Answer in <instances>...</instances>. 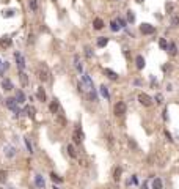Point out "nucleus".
I'll return each instance as SVG.
<instances>
[{"mask_svg":"<svg viewBox=\"0 0 179 189\" xmlns=\"http://www.w3.org/2000/svg\"><path fill=\"white\" fill-rule=\"evenodd\" d=\"M135 2H137V3H142V2H143V0H135Z\"/></svg>","mask_w":179,"mask_h":189,"instance_id":"obj_40","label":"nucleus"},{"mask_svg":"<svg viewBox=\"0 0 179 189\" xmlns=\"http://www.w3.org/2000/svg\"><path fill=\"white\" fill-rule=\"evenodd\" d=\"M93 27H94L96 30H101V28H104V20H102L101 17H96V19L93 20Z\"/></svg>","mask_w":179,"mask_h":189,"instance_id":"obj_14","label":"nucleus"},{"mask_svg":"<svg viewBox=\"0 0 179 189\" xmlns=\"http://www.w3.org/2000/svg\"><path fill=\"white\" fill-rule=\"evenodd\" d=\"M14 58H16V65H17V69L19 71H24L25 69V58L20 52H14Z\"/></svg>","mask_w":179,"mask_h":189,"instance_id":"obj_4","label":"nucleus"},{"mask_svg":"<svg viewBox=\"0 0 179 189\" xmlns=\"http://www.w3.org/2000/svg\"><path fill=\"white\" fill-rule=\"evenodd\" d=\"M36 96H38V99H39V101H46V91H44L43 87H38Z\"/></svg>","mask_w":179,"mask_h":189,"instance_id":"obj_17","label":"nucleus"},{"mask_svg":"<svg viewBox=\"0 0 179 189\" xmlns=\"http://www.w3.org/2000/svg\"><path fill=\"white\" fill-rule=\"evenodd\" d=\"M110 28H111V32H118L121 27L118 25V22H116V20H111V22H110Z\"/></svg>","mask_w":179,"mask_h":189,"instance_id":"obj_30","label":"nucleus"},{"mask_svg":"<svg viewBox=\"0 0 179 189\" xmlns=\"http://www.w3.org/2000/svg\"><path fill=\"white\" fill-rule=\"evenodd\" d=\"M0 65H2V60H0Z\"/></svg>","mask_w":179,"mask_h":189,"instance_id":"obj_42","label":"nucleus"},{"mask_svg":"<svg viewBox=\"0 0 179 189\" xmlns=\"http://www.w3.org/2000/svg\"><path fill=\"white\" fill-rule=\"evenodd\" d=\"M104 73H105V76H107L108 79H111V81H118V74H116L115 71H111V69H108V68H105Z\"/></svg>","mask_w":179,"mask_h":189,"instance_id":"obj_13","label":"nucleus"},{"mask_svg":"<svg viewBox=\"0 0 179 189\" xmlns=\"http://www.w3.org/2000/svg\"><path fill=\"white\" fill-rule=\"evenodd\" d=\"M138 102L142 106H145V107H149V106H152V98L146 93H140L138 94Z\"/></svg>","mask_w":179,"mask_h":189,"instance_id":"obj_3","label":"nucleus"},{"mask_svg":"<svg viewBox=\"0 0 179 189\" xmlns=\"http://www.w3.org/2000/svg\"><path fill=\"white\" fill-rule=\"evenodd\" d=\"M165 135H167V139H168V142H173V139H171V134H170L168 131H165Z\"/></svg>","mask_w":179,"mask_h":189,"instance_id":"obj_39","label":"nucleus"},{"mask_svg":"<svg viewBox=\"0 0 179 189\" xmlns=\"http://www.w3.org/2000/svg\"><path fill=\"white\" fill-rule=\"evenodd\" d=\"M2 88H3L5 91L13 90V82H11V79H3V81H2Z\"/></svg>","mask_w":179,"mask_h":189,"instance_id":"obj_11","label":"nucleus"},{"mask_svg":"<svg viewBox=\"0 0 179 189\" xmlns=\"http://www.w3.org/2000/svg\"><path fill=\"white\" fill-rule=\"evenodd\" d=\"M167 51H168V54L171 55V57L178 55V46H176V43H170L168 47H167Z\"/></svg>","mask_w":179,"mask_h":189,"instance_id":"obj_10","label":"nucleus"},{"mask_svg":"<svg viewBox=\"0 0 179 189\" xmlns=\"http://www.w3.org/2000/svg\"><path fill=\"white\" fill-rule=\"evenodd\" d=\"M99 90H101V94L104 96L105 99H108V98H110V93H108V88L105 87V85H101V88H99Z\"/></svg>","mask_w":179,"mask_h":189,"instance_id":"obj_25","label":"nucleus"},{"mask_svg":"<svg viewBox=\"0 0 179 189\" xmlns=\"http://www.w3.org/2000/svg\"><path fill=\"white\" fill-rule=\"evenodd\" d=\"M107 43H108V38H105V36H99L98 38V47H105Z\"/></svg>","mask_w":179,"mask_h":189,"instance_id":"obj_22","label":"nucleus"},{"mask_svg":"<svg viewBox=\"0 0 179 189\" xmlns=\"http://www.w3.org/2000/svg\"><path fill=\"white\" fill-rule=\"evenodd\" d=\"M11 43H13V41H11L10 36H3L2 40H0V46L3 47V49H8V47L11 46Z\"/></svg>","mask_w":179,"mask_h":189,"instance_id":"obj_12","label":"nucleus"},{"mask_svg":"<svg viewBox=\"0 0 179 189\" xmlns=\"http://www.w3.org/2000/svg\"><path fill=\"white\" fill-rule=\"evenodd\" d=\"M16 101H17V104H24L25 102V94H24V91H17L16 93Z\"/></svg>","mask_w":179,"mask_h":189,"instance_id":"obj_19","label":"nucleus"},{"mask_svg":"<svg viewBox=\"0 0 179 189\" xmlns=\"http://www.w3.org/2000/svg\"><path fill=\"white\" fill-rule=\"evenodd\" d=\"M0 189H2V188H0Z\"/></svg>","mask_w":179,"mask_h":189,"instance_id":"obj_43","label":"nucleus"},{"mask_svg":"<svg viewBox=\"0 0 179 189\" xmlns=\"http://www.w3.org/2000/svg\"><path fill=\"white\" fill-rule=\"evenodd\" d=\"M159 46H160V49L167 51V47H168V43H167L165 38H160V40H159Z\"/></svg>","mask_w":179,"mask_h":189,"instance_id":"obj_29","label":"nucleus"},{"mask_svg":"<svg viewBox=\"0 0 179 189\" xmlns=\"http://www.w3.org/2000/svg\"><path fill=\"white\" fill-rule=\"evenodd\" d=\"M118 22H119V27H123V28H126L127 27V22H126L123 17H118Z\"/></svg>","mask_w":179,"mask_h":189,"instance_id":"obj_37","label":"nucleus"},{"mask_svg":"<svg viewBox=\"0 0 179 189\" xmlns=\"http://www.w3.org/2000/svg\"><path fill=\"white\" fill-rule=\"evenodd\" d=\"M121 173H123L121 167H116V169H115V172H113V180H115V181H118V180L121 178Z\"/></svg>","mask_w":179,"mask_h":189,"instance_id":"obj_26","label":"nucleus"},{"mask_svg":"<svg viewBox=\"0 0 179 189\" xmlns=\"http://www.w3.org/2000/svg\"><path fill=\"white\" fill-rule=\"evenodd\" d=\"M49 76H50V73H49L47 65L41 63V65H39V68H38V77H39V81L47 82V81H49Z\"/></svg>","mask_w":179,"mask_h":189,"instance_id":"obj_1","label":"nucleus"},{"mask_svg":"<svg viewBox=\"0 0 179 189\" xmlns=\"http://www.w3.org/2000/svg\"><path fill=\"white\" fill-rule=\"evenodd\" d=\"M35 184H36L38 189H44L46 188V181H44V178L38 173V175H35Z\"/></svg>","mask_w":179,"mask_h":189,"instance_id":"obj_8","label":"nucleus"},{"mask_svg":"<svg viewBox=\"0 0 179 189\" xmlns=\"http://www.w3.org/2000/svg\"><path fill=\"white\" fill-rule=\"evenodd\" d=\"M72 140H74V143H77V145L80 143L82 140H83V134H82V131H80L79 128L75 129V131H74V134H72Z\"/></svg>","mask_w":179,"mask_h":189,"instance_id":"obj_7","label":"nucleus"},{"mask_svg":"<svg viewBox=\"0 0 179 189\" xmlns=\"http://www.w3.org/2000/svg\"><path fill=\"white\" fill-rule=\"evenodd\" d=\"M13 13H14L13 10H8V11H5V14H3V16H5V17H8V16H13Z\"/></svg>","mask_w":179,"mask_h":189,"instance_id":"obj_38","label":"nucleus"},{"mask_svg":"<svg viewBox=\"0 0 179 189\" xmlns=\"http://www.w3.org/2000/svg\"><path fill=\"white\" fill-rule=\"evenodd\" d=\"M28 7H30V10L33 11V13H36L38 11V0H28Z\"/></svg>","mask_w":179,"mask_h":189,"instance_id":"obj_24","label":"nucleus"},{"mask_svg":"<svg viewBox=\"0 0 179 189\" xmlns=\"http://www.w3.org/2000/svg\"><path fill=\"white\" fill-rule=\"evenodd\" d=\"M58 109H60V104H58V101H57V99H54V101L50 102V106H49V110H50L52 114H57V112H58Z\"/></svg>","mask_w":179,"mask_h":189,"instance_id":"obj_16","label":"nucleus"},{"mask_svg":"<svg viewBox=\"0 0 179 189\" xmlns=\"http://www.w3.org/2000/svg\"><path fill=\"white\" fill-rule=\"evenodd\" d=\"M74 66L79 73L83 71V66H82V61H80V57H79V55H74Z\"/></svg>","mask_w":179,"mask_h":189,"instance_id":"obj_15","label":"nucleus"},{"mask_svg":"<svg viewBox=\"0 0 179 189\" xmlns=\"http://www.w3.org/2000/svg\"><path fill=\"white\" fill-rule=\"evenodd\" d=\"M25 112H27V115H28L30 118H35V114H36V110H35L33 106H27V107H25Z\"/></svg>","mask_w":179,"mask_h":189,"instance_id":"obj_23","label":"nucleus"},{"mask_svg":"<svg viewBox=\"0 0 179 189\" xmlns=\"http://www.w3.org/2000/svg\"><path fill=\"white\" fill-rule=\"evenodd\" d=\"M85 55H87L88 58H91V57H93V51H91V47H88V46L85 47Z\"/></svg>","mask_w":179,"mask_h":189,"instance_id":"obj_34","label":"nucleus"},{"mask_svg":"<svg viewBox=\"0 0 179 189\" xmlns=\"http://www.w3.org/2000/svg\"><path fill=\"white\" fill-rule=\"evenodd\" d=\"M163 188V183L160 178H154L152 180V189H162Z\"/></svg>","mask_w":179,"mask_h":189,"instance_id":"obj_20","label":"nucleus"},{"mask_svg":"<svg viewBox=\"0 0 179 189\" xmlns=\"http://www.w3.org/2000/svg\"><path fill=\"white\" fill-rule=\"evenodd\" d=\"M50 178H52V181H54V183H63V178L58 176L57 173H54V172L50 173Z\"/></svg>","mask_w":179,"mask_h":189,"instance_id":"obj_27","label":"nucleus"},{"mask_svg":"<svg viewBox=\"0 0 179 189\" xmlns=\"http://www.w3.org/2000/svg\"><path fill=\"white\" fill-rule=\"evenodd\" d=\"M19 79H20V84L24 85V87H27V85H28V77H27V74H25L24 71H20Z\"/></svg>","mask_w":179,"mask_h":189,"instance_id":"obj_21","label":"nucleus"},{"mask_svg":"<svg viewBox=\"0 0 179 189\" xmlns=\"http://www.w3.org/2000/svg\"><path fill=\"white\" fill-rule=\"evenodd\" d=\"M135 63H137V68H138V69H143V68H145V58H143V55H137Z\"/></svg>","mask_w":179,"mask_h":189,"instance_id":"obj_18","label":"nucleus"},{"mask_svg":"<svg viewBox=\"0 0 179 189\" xmlns=\"http://www.w3.org/2000/svg\"><path fill=\"white\" fill-rule=\"evenodd\" d=\"M54 189H58V188H57V186H54Z\"/></svg>","mask_w":179,"mask_h":189,"instance_id":"obj_41","label":"nucleus"},{"mask_svg":"<svg viewBox=\"0 0 179 189\" xmlns=\"http://www.w3.org/2000/svg\"><path fill=\"white\" fill-rule=\"evenodd\" d=\"M5 104H7L8 109H11V110H14V112H17V114H20V110L17 109V101H16V98H7V99H5Z\"/></svg>","mask_w":179,"mask_h":189,"instance_id":"obj_6","label":"nucleus"},{"mask_svg":"<svg viewBox=\"0 0 179 189\" xmlns=\"http://www.w3.org/2000/svg\"><path fill=\"white\" fill-rule=\"evenodd\" d=\"M154 101L155 102H157V104H162V102H163V96H162V94H155V98H154Z\"/></svg>","mask_w":179,"mask_h":189,"instance_id":"obj_35","label":"nucleus"},{"mask_svg":"<svg viewBox=\"0 0 179 189\" xmlns=\"http://www.w3.org/2000/svg\"><path fill=\"white\" fill-rule=\"evenodd\" d=\"M140 32H142L143 35H152V33H155V27L154 25H151V24H142L140 25Z\"/></svg>","mask_w":179,"mask_h":189,"instance_id":"obj_5","label":"nucleus"},{"mask_svg":"<svg viewBox=\"0 0 179 189\" xmlns=\"http://www.w3.org/2000/svg\"><path fill=\"white\" fill-rule=\"evenodd\" d=\"M127 20H129L130 24L135 22V14H134V11H130V10L127 11Z\"/></svg>","mask_w":179,"mask_h":189,"instance_id":"obj_31","label":"nucleus"},{"mask_svg":"<svg viewBox=\"0 0 179 189\" xmlns=\"http://www.w3.org/2000/svg\"><path fill=\"white\" fill-rule=\"evenodd\" d=\"M24 142H25V147H27L28 153H33V148H31V143H30V140H28V139H24Z\"/></svg>","mask_w":179,"mask_h":189,"instance_id":"obj_33","label":"nucleus"},{"mask_svg":"<svg viewBox=\"0 0 179 189\" xmlns=\"http://www.w3.org/2000/svg\"><path fill=\"white\" fill-rule=\"evenodd\" d=\"M68 153H69V156H71V158H75V156H77V153H75V148H74V145H68Z\"/></svg>","mask_w":179,"mask_h":189,"instance_id":"obj_28","label":"nucleus"},{"mask_svg":"<svg viewBox=\"0 0 179 189\" xmlns=\"http://www.w3.org/2000/svg\"><path fill=\"white\" fill-rule=\"evenodd\" d=\"M113 112H115L116 117H123V115L127 112V106H126V102L118 101V102L115 104V107H113Z\"/></svg>","mask_w":179,"mask_h":189,"instance_id":"obj_2","label":"nucleus"},{"mask_svg":"<svg viewBox=\"0 0 179 189\" xmlns=\"http://www.w3.org/2000/svg\"><path fill=\"white\" fill-rule=\"evenodd\" d=\"M5 156H7V158H14V156H16V148L11 145H7L5 147Z\"/></svg>","mask_w":179,"mask_h":189,"instance_id":"obj_9","label":"nucleus"},{"mask_svg":"<svg viewBox=\"0 0 179 189\" xmlns=\"http://www.w3.org/2000/svg\"><path fill=\"white\" fill-rule=\"evenodd\" d=\"M171 25H173V27H178V25H179V17H178V16H173Z\"/></svg>","mask_w":179,"mask_h":189,"instance_id":"obj_36","label":"nucleus"},{"mask_svg":"<svg viewBox=\"0 0 179 189\" xmlns=\"http://www.w3.org/2000/svg\"><path fill=\"white\" fill-rule=\"evenodd\" d=\"M7 176H8L7 170H0V181L5 183V181H7Z\"/></svg>","mask_w":179,"mask_h":189,"instance_id":"obj_32","label":"nucleus"}]
</instances>
